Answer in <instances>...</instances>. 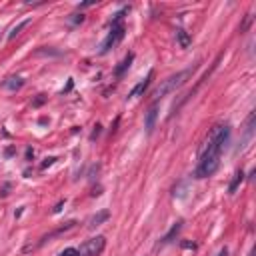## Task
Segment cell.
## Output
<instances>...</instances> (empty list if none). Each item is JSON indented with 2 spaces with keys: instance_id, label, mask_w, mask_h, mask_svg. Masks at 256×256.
Here are the masks:
<instances>
[{
  "instance_id": "5b68a950",
  "label": "cell",
  "mask_w": 256,
  "mask_h": 256,
  "mask_svg": "<svg viewBox=\"0 0 256 256\" xmlns=\"http://www.w3.org/2000/svg\"><path fill=\"white\" fill-rule=\"evenodd\" d=\"M152 78H154V72L150 70V72H148V76H146L144 80H140V82L136 84V86H134V88L130 90V94H128V98H140V96H142V94L146 92V88L150 86V80H152Z\"/></svg>"
},
{
  "instance_id": "d6986e66",
  "label": "cell",
  "mask_w": 256,
  "mask_h": 256,
  "mask_svg": "<svg viewBox=\"0 0 256 256\" xmlns=\"http://www.w3.org/2000/svg\"><path fill=\"white\" fill-rule=\"evenodd\" d=\"M0 32H2V30H0Z\"/></svg>"
},
{
  "instance_id": "6da1fadb",
  "label": "cell",
  "mask_w": 256,
  "mask_h": 256,
  "mask_svg": "<svg viewBox=\"0 0 256 256\" xmlns=\"http://www.w3.org/2000/svg\"><path fill=\"white\" fill-rule=\"evenodd\" d=\"M228 138H230V126L228 124H216L210 130V134L206 136V142L200 150V158H198V164H196V170H194L196 178H208L218 170L222 150H224Z\"/></svg>"
},
{
  "instance_id": "ba28073f",
  "label": "cell",
  "mask_w": 256,
  "mask_h": 256,
  "mask_svg": "<svg viewBox=\"0 0 256 256\" xmlns=\"http://www.w3.org/2000/svg\"><path fill=\"white\" fill-rule=\"evenodd\" d=\"M132 60H134V54H132V52H128V54L124 56V60H122V62H120V64L114 68V76H116V78H122V74H124V72L130 68Z\"/></svg>"
},
{
  "instance_id": "5bb4252c",
  "label": "cell",
  "mask_w": 256,
  "mask_h": 256,
  "mask_svg": "<svg viewBox=\"0 0 256 256\" xmlns=\"http://www.w3.org/2000/svg\"><path fill=\"white\" fill-rule=\"evenodd\" d=\"M58 256H80V252H78V248H64Z\"/></svg>"
},
{
  "instance_id": "8fae6325",
  "label": "cell",
  "mask_w": 256,
  "mask_h": 256,
  "mask_svg": "<svg viewBox=\"0 0 256 256\" xmlns=\"http://www.w3.org/2000/svg\"><path fill=\"white\" fill-rule=\"evenodd\" d=\"M176 40H178L180 48H188V46H190V42H192L190 34H188L186 30H182V28H178V30H176Z\"/></svg>"
},
{
  "instance_id": "7a4b0ae2",
  "label": "cell",
  "mask_w": 256,
  "mask_h": 256,
  "mask_svg": "<svg viewBox=\"0 0 256 256\" xmlns=\"http://www.w3.org/2000/svg\"><path fill=\"white\" fill-rule=\"evenodd\" d=\"M190 74H192V68H188V70H180V72H176V74H172V76H168L166 80H162V84L160 86L152 92V96H154V102H158L160 98H164L166 94H172V92H176L182 84L190 78Z\"/></svg>"
},
{
  "instance_id": "7c38bea8",
  "label": "cell",
  "mask_w": 256,
  "mask_h": 256,
  "mask_svg": "<svg viewBox=\"0 0 256 256\" xmlns=\"http://www.w3.org/2000/svg\"><path fill=\"white\" fill-rule=\"evenodd\" d=\"M242 180H244V172H242V170H238V172L234 174V178H232V182H230V186H228V192L230 194L236 192V188L242 184Z\"/></svg>"
},
{
  "instance_id": "30bf717a",
  "label": "cell",
  "mask_w": 256,
  "mask_h": 256,
  "mask_svg": "<svg viewBox=\"0 0 256 256\" xmlns=\"http://www.w3.org/2000/svg\"><path fill=\"white\" fill-rule=\"evenodd\" d=\"M2 86H4L6 90H18V88H22V86H24V80H22L20 76H12V78L4 80Z\"/></svg>"
},
{
  "instance_id": "3957f363",
  "label": "cell",
  "mask_w": 256,
  "mask_h": 256,
  "mask_svg": "<svg viewBox=\"0 0 256 256\" xmlns=\"http://www.w3.org/2000/svg\"><path fill=\"white\" fill-rule=\"evenodd\" d=\"M104 246H106V238L104 236H94V238L84 242L78 248V252H80V256H100Z\"/></svg>"
},
{
  "instance_id": "9c48e42d",
  "label": "cell",
  "mask_w": 256,
  "mask_h": 256,
  "mask_svg": "<svg viewBox=\"0 0 256 256\" xmlns=\"http://www.w3.org/2000/svg\"><path fill=\"white\" fill-rule=\"evenodd\" d=\"M110 218V212L108 210H100V212H96L90 220H88V228H96V226H100L102 222H106Z\"/></svg>"
},
{
  "instance_id": "e0dca14e",
  "label": "cell",
  "mask_w": 256,
  "mask_h": 256,
  "mask_svg": "<svg viewBox=\"0 0 256 256\" xmlns=\"http://www.w3.org/2000/svg\"><path fill=\"white\" fill-rule=\"evenodd\" d=\"M216 256H228V248H222V250L216 254Z\"/></svg>"
},
{
  "instance_id": "2e32d148",
  "label": "cell",
  "mask_w": 256,
  "mask_h": 256,
  "mask_svg": "<svg viewBox=\"0 0 256 256\" xmlns=\"http://www.w3.org/2000/svg\"><path fill=\"white\" fill-rule=\"evenodd\" d=\"M54 160H56V158H46V162H42V168H46V166L54 164Z\"/></svg>"
},
{
  "instance_id": "8992f818",
  "label": "cell",
  "mask_w": 256,
  "mask_h": 256,
  "mask_svg": "<svg viewBox=\"0 0 256 256\" xmlns=\"http://www.w3.org/2000/svg\"><path fill=\"white\" fill-rule=\"evenodd\" d=\"M156 118H158V102H152V106H150L148 112H146V122H144L148 134H152V130H154V126H156Z\"/></svg>"
},
{
  "instance_id": "ac0fdd59",
  "label": "cell",
  "mask_w": 256,
  "mask_h": 256,
  "mask_svg": "<svg viewBox=\"0 0 256 256\" xmlns=\"http://www.w3.org/2000/svg\"><path fill=\"white\" fill-rule=\"evenodd\" d=\"M250 256H254V250H252V252H250Z\"/></svg>"
},
{
  "instance_id": "4fadbf2b",
  "label": "cell",
  "mask_w": 256,
  "mask_h": 256,
  "mask_svg": "<svg viewBox=\"0 0 256 256\" xmlns=\"http://www.w3.org/2000/svg\"><path fill=\"white\" fill-rule=\"evenodd\" d=\"M28 22H30V20H22V22H20V24H16V26H14V28H12V30H10V34H8V38H10V40H12V38H14V36H18V34H20V30H22V28H24V26H28Z\"/></svg>"
},
{
  "instance_id": "277c9868",
  "label": "cell",
  "mask_w": 256,
  "mask_h": 256,
  "mask_svg": "<svg viewBox=\"0 0 256 256\" xmlns=\"http://www.w3.org/2000/svg\"><path fill=\"white\" fill-rule=\"evenodd\" d=\"M124 32H126V28H124V24L122 22H118V24H112V28H110V32H108V36H106V40L102 42V48H100V54H106L112 46H116L122 38H124Z\"/></svg>"
},
{
  "instance_id": "9a60e30c",
  "label": "cell",
  "mask_w": 256,
  "mask_h": 256,
  "mask_svg": "<svg viewBox=\"0 0 256 256\" xmlns=\"http://www.w3.org/2000/svg\"><path fill=\"white\" fill-rule=\"evenodd\" d=\"M92 4H96L94 0H90V2H84V4H78V8H88V6H92Z\"/></svg>"
},
{
  "instance_id": "52a82bcc",
  "label": "cell",
  "mask_w": 256,
  "mask_h": 256,
  "mask_svg": "<svg viewBox=\"0 0 256 256\" xmlns=\"http://www.w3.org/2000/svg\"><path fill=\"white\" fill-rule=\"evenodd\" d=\"M180 230H182V220H178V222H174V224H172V228H170V230L164 234V238H162V242H160V244H170V242H172V240L180 234Z\"/></svg>"
}]
</instances>
